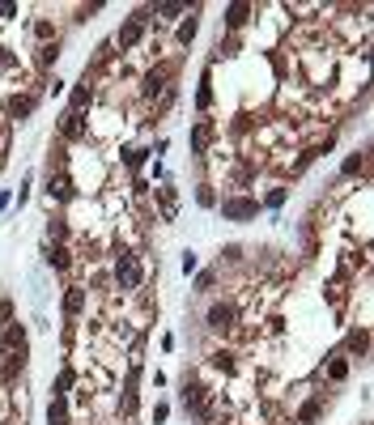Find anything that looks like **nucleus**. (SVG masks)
Segmentation results:
<instances>
[{
    "mask_svg": "<svg viewBox=\"0 0 374 425\" xmlns=\"http://www.w3.org/2000/svg\"><path fill=\"white\" fill-rule=\"evenodd\" d=\"M115 289H124V294H136L141 289V259L128 255V251L115 255Z\"/></svg>",
    "mask_w": 374,
    "mask_h": 425,
    "instance_id": "1",
    "label": "nucleus"
},
{
    "mask_svg": "<svg viewBox=\"0 0 374 425\" xmlns=\"http://www.w3.org/2000/svg\"><path fill=\"white\" fill-rule=\"evenodd\" d=\"M204 328L208 332H234L238 328V310H234V302H213L208 310H204Z\"/></svg>",
    "mask_w": 374,
    "mask_h": 425,
    "instance_id": "2",
    "label": "nucleus"
},
{
    "mask_svg": "<svg viewBox=\"0 0 374 425\" xmlns=\"http://www.w3.org/2000/svg\"><path fill=\"white\" fill-rule=\"evenodd\" d=\"M145 22H149V9H141L132 22H124V26H120V34H115V47H120V51H132V47L145 38Z\"/></svg>",
    "mask_w": 374,
    "mask_h": 425,
    "instance_id": "3",
    "label": "nucleus"
},
{
    "mask_svg": "<svg viewBox=\"0 0 374 425\" xmlns=\"http://www.w3.org/2000/svg\"><path fill=\"white\" fill-rule=\"evenodd\" d=\"M259 212V204L251 200V196H230V200H222V217L226 222H247V217H255Z\"/></svg>",
    "mask_w": 374,
    "mask_h": 425,
    "instance_id": "4",
    "label": "nucleus"
},
{
    "mask_svg": "<svg viewBox=\"0 0 374 425\" xmlns=\"http://www.w3.org/2000/svg\"><path fill=\"white\" fill-rule=\"evenodd\" d=\"M47 196L51 200H60V204H69V200H77V187H73V175L69 171H56L47 179Z\"/></svg>",
    "mask_w": 374,
    "mask_h": 425,
    "instance_id": "5",
    "label": "nucleus"
},
{
    "mask_svg": "<svg viewBox=\"0 0 374 425\" xmlns=\"http://www.w3.org/2000/svg\"><path fill=\"white\" fill-rule=\"evenodd\" d=\"M34 106H38V94H34V89H30V94H13L9 106H5V120H30Z\"/></svg>",
    "mask_w": 374,
    "mask_h": 425,
    "instance_id": "6",
    "label": "nucleus"
},
{
    "mask_svg": "<svg viewBox=\"0 0 374 425\" xmlns=\"http://www.w3.org/2000/svg\"><path fill=\"white\" fill-rule=\"evenodd\" d=\"M153 200H157V212H162V222H175L179 212V192L166 183V187H153Z\"/></svg>",
    "mask_w": 374,
    "mask_h": 425,
    "instance_id": "7",
    "label": "nucleus"
},
{
    "mask_svg": "<svg viewBox=\"0 0 374 425\" xmlns=\"http://www.w3.org/2000/svg\"><path fill=\"white\" fill-rule=\"evenodd\" d=\"M208 366L217 370V375H238V366H243V361H238L234 349H213V353H208Z\"/></svg>",
    "mask_w": 374,
    "mask_h": 425,
    "instance_id": "8",
    "label": "nucleus"
},
{
    "mask_svg": "<svg viewBox=\"0 0 374 425\" xmlns=\"http://www.w3.org/2000/svg\"><path fill=\"white\" fill-rule=\"evenodd\" d=\"M60 141L69 145V141H85V120L77 115V111H64V120H60Z\"/></svg>",
    "mask_w": 374,
    "mask_h": 425,
    "instance_id": "9",
    "label": "nucleus"
},
{
    "mask_svg": "<svg viewBox=\"0 0 374 425\" xmlns=\"http://www.w3.org/2000/svg\"><path fill=\"white\" fill-rule=\"evenodd\" d=\"M47 264H51L56 273H69V268H73V251H69L64 243H47Z\"/></svg>",
    "mask_w": 374,
    "mask_h": 425,
    "instance_id": "10",
    "label": "nucleus"
},
{
    "mask_svg": "<svg viewBox=\"0 0 374 425\" xmlns=\"http://www.w3.org/2000/svg\"><path fill=\"white\" fill-rule=\"evenodd\" d=\"M22 366H26V353H0V379H5V383H13L17 375H22Z\"/></svg>",
    "mask_w": 374,
    "mask_h": 425,
    "instance_id": "11",
    "label": "nucleus"
},
{
    "mask_svg": "<svg viewBox=\"0 0 374 425\" xmlns=\"http://www.w3.org/2000/svg\"><path fill=\"white\" fill-rule=\"evenodd\" d=\"M73 417H69V396H51V404H47V425H69Z\"/></svg>",
    "mask_w": 374,
    "mask_h": 425,
    "instance_id": "12",
    "label": "nucleus"
},
{
    "mask_svg": "<svg viewBox=\"0 0 374 425\" xmlns=\"http://www.w3.org/2000/svg\"><path fill=\"white\" fill-rule=\"evenodd\" d=\"M85 310V289L81 285H69L64 289V319H77Z\"/></svg>",
    "mask_w": 374,
    "mask_h": 425,
    "instance_id": "13",
    "label": "nucleus"
},
{
    "mask_svg": "<svg viewBox=\"0 0 374 425\" xmlns=\"http://www.w3.org/2000/svg\"><path fill=\"white\" fill-rule=\"evenodd\" d=\"M345 349H349L353 357H366V353H370V328H353V332L345 336Z\"/></svg>",
    "mask_w": 374,
    "mask_h": 425,
    "instance_id": "14",
    "label": "nucleus"
},
{
    "mask_svg": "<svg viewBox=\"0 0 374 425\" xmlns=\"http://www.w3.org/2000/svg\"><path fill=\"white\" fill-rule=\"evenodd\" d=\"M89 106H94V85H89V81H81V85L73 89V98H69V111H77V115H81V111H89Z\"/></svg>",
    "mask_w": 374,
    "mask_h": 425,
    "instance_id": "15",
    "label": "nucleus"
},
{
    "mask_svg": "<svg viewBox=\"0 0 374 425\" xmlns=\"http://www.w3.org/2000/svg\"><path fill=\"white\" fill-rule=\"evenodd\" d=\"M251 13H255L251 5H230V9H226V30H230V34H234V30H243V26L251 22Z\"/></svg>",
    "mask_w": 374,
    "mask_h": 425,
    "instance_id": "16",
    "label": "nucleus"
},
{
    "mask_svg": "<svg viewBox=\"0 0 374 425\" xmlns=\"http://www.w3.org/2000/svg\"><path fill=\"white\" fill-rule=\"evenodd\" d=\"M328 379H332V383H345V379H349V357H345V353H332V357H328Z\"/></svg>",
    "mask_w": 374,
    "mask_h": 425,
    "instance_id": "17",
    "label": "nucleus"
},
{
    "mask_svg": "<svg viewBox=\"0 0 374 425\" xmlns=\"http://www.w3.org/2000/svg\"><path fill=\"white\" fill-rule=\"evenodd\" d=\"M208 141H213V124H208V120H200V124L192 128V149H196V153H204V149H208Z\"/></svg>",
    "mask_w": 374,
    "mask_h": 425,
    "instance_id": "18",
    "label": "nucleus"
},
{
    "mask_svg": "<svg viewBox=\"0 0 374 425\" xmlns=\"http://www.w3.org/2000/svg\"><path fill=\"white\" fill-rule=\"evenodd\" d=\"M319 412H324V396H310V400H306V404L298 408V421H302V425H310V421H315Z\"/></svg>",
    "mask_w": 374,
    "mask_h": 425,
    "instance_id": "19",
    "label": "nucleus"
},
{
    "mask_svg": "<svg viewBox=\"0 0 374 425\" xmlns=\"http://www.w3.org/2000/svg\"><path fill=\"white\" fill-rule=\"evenodd\" d=\"M196 30H200V17H196V9H192V13H187V17H183V22H179V43H183V47H187V43H192V38H196Z\"/></svg>",
    "mask_w": 374,
    "mask_h": 425,
    "instance_id": "20",
    "label": "nucleus"
},
{
    "mask_svg": "<svg viewBox=\"0 0 374 425\" xmlns=\"http://www.w3.org/2000/svg\"><path fill=\"white\" fill-rule=\"evenodd\" d=\"M73 383H77V370H73V366H64V370H60V379H56V391H51V396H69V391H73Z\"/></svg>",
    "mask_w": 374,
    "mask_h": 425,
    "instance_id": "21",
    "label": "nucleus"
},
{
    "mask_svg": "<svg viewBox=\"0 0 374 425\" xmlns=\"http://www.w3.org/2000/svg\"><path fill=\"white\" fill-rule=\"evenodd\" d=\"M196 106H200V111H208V106H213V73H204L200 94H196Z\"/></svg>",
    "mask_w": 374,
    "mask_h": 425,
    "instance_id": "22",
    "label": "nucleus"
},
{
    "mask_svg": "<svg viewBox=\"0 0 374 425\" xmlns=\"http://www.w3.org/2000/svg\"><path fill=\"white\" fill-rule=\"evenodd\" d=\"M47 238H51V243H64V238H69V222H64V217H51V222H47Z\"/></svg>",
    "mask_w": 374,
    "mask_h": 425,
    "instance_id": "23",
    "label": "nucleus"
},
{
    "mask_svg": "<svg viewBox=\"0 0 374 425\" xmlns=\"http://www.w3.org/2000/svg\"><path fill=\"white\" fill-rule=\"evenodd\" d=\"M56 56H60V43H43V47H38V64H43V69L56 64Z\"/></svg>",
    "mask_w": 374,
    "mask_h": 425,
    "instance_id": "24",
    "label": "nucleus"
},
{
    "mask_svg": "<svg viewBox=\"0 0 374 425\" xmlns=\"http://www.w3.org/2000/svg\"><path fill=\"white\" fill-rule=\"evenodd\" d=\"M34 38H38V43H47V38L56 43V26H51L47 17H34Z\"/></svg>",
    "mask_w": 374,
    "mask_h": 425,
    "instance_id": "25",
    "label": "nucleus"
},
{
    "mask_svg": "<svg viewBox=\"0 0 374 425\" xmlns=\"http://www.w3.org/2000/svg\"><path fill=\"white\" fill-rule=\"evenodd\" d=\"M145 157H149V149H128V153H124V162H128V171H141Z\"/></svg>",
    "mask_w": 374,
    "mask_h": 425,
    "instance_id": "26",
    "label": "nucleus"
},
{
    "mask_svg": "<svg viewBox=\"0 0 374 425\" xmlns=\"http://www.w3.org/2000/svg\"><path fill=\"white\" fill-rule=\"evenodd\" d=\"M149 13H162V17L171 22V17H179V13H187V5H153Z\"/></svg>",
    "mask_w": 374,
    "mask_h": 425,
    "instance_id": "27",
    "label": "nucleus"
},
{
    "mask_svg": "<svg viewBox=\"0 0 374 425\" xmlns=\"http://www.w3.org/2000/svg\"><path fill=\"white\" fill-rule=\"evenodd\" d=\"M13 324V306H9V298H0V332H5Z\"/></svg>",
    "mask_w": 374,
    "mask_h": 425,
    "instance_id": "28",
    "label": "nucleus"
},
{
    "mask_svg": "<svg viewBox=\"0 0 374 425\" xmlns=\"http://www.w3.org/2000/svg\"><path fill=\"white\" fill-rule=\"evenodd\" d=\"M213 285H217V273H200V281H196V294H208Z\"/></svg>",
    "mask_w": 374,
    "mask_h": 425,
    "instance_id": "29",
    "label": "nucleus"
},
{
    "mask_svg": "<svg viewBox=\"0 0 374 425\" xmlns=\"http://www.w3.org/2000/svg\"><path fill=\"white\" fill-rule=\"evenodd\" d=\"M222 259H226V264H238V259H243V247H238V243H230V247L222 251Z\"/></svg>",
    "mask_w": 374,
    "mask_h": 425,
    "instance_id": "30",
    "label": "nucleus"
},
{
    "mask_svg": "<svg viewBox=\"0 0 374 425\" xmlns=\"http://www.w3.org/2000/svg\"><path fill=\"white\" fill-rule=\"evenodd\" d=\"M366 166V153H357V157H349V162H345V175H357Z\"/></svg>",
    "mask_w": 374,
    "mask_h": 425,
    "instance_id": "31",
    "label": "nucleus"
},
{
    "mask_svg": "<svg viewBox=\"0 0 374 425\" xmlns=\"http://www.w3.org/2000/svg\"><path fill=\"white\" fill-rule=\"evenodd\" d=\"M17 13V5H13V0H0V22H9Z\"/></svg>",
    "mask_w": 374,
    "mask_h": 425,
    "instance_id": "32",
    "label": "nucleus"
},
{
    "mask_svg": "<svg viewBox=\"0 0 374 425\" xmlns=\"http://www.w3.org/2000/svg\"><path fill=\"white\" fill-rule=\"evenodd\" d=\"M196 200H200V204H204V208H213V204H217V196H213V192H208V187H200V192H196Z\"/></svg>",
    "mask_w": 374,
    "mask_h": 425,
    "instance_id": "33",
    "label": "nucleus"
},
{
    "mask_svg": "<svg viewBox=\"0 0 374 425\" xmlns=\"http://www.w3.org/2000/svg\"><path fill=\"white\" fill-rule=\"evenodd\" d=\"M268 204H273V208L285 204V187H273V192H268Z\"/></svg>",
    "mask_w": 374,
    "mask_h": 425,
    "instance_id": "34",
    "label": "nucleus"
},
{
    "mask_svg": "<svg viewBox=\"0 0 374 425\" xmlns=\"http://www.w3.org/2000/svg\"><path fill=\"white\" fill-rule=\"evenodd\" d=\"M0 69H13V56H9L5 47H0Z\"/></svg>",
    "mask_w": 374,
    "mask_h": 425,
    "instance_id": "35",
    "label": "nucleus"
},
{
    "mask_svg": "<svg viewBox=\"0 0 374 425\" xmlns=\"http://www.w3.org/2000/svg\"><path fill=\"white\" fill-rule=\"evenodd\" d=\"M5 136H9V120L0 115V145H5Z\"/></svg>",
    "mask_w": 374,
    "mask_h": 425,
    "instance_id": "36",
    "label": "nucleus"
},
{
    "mask_svg": "<svg viewBox=\"0 0 374 425\" xmlns=\"http://www.w3.org/2000/svg\"><path fill=\"white\" fill-rule=\"evenodd\" d=\"M9 200H13L9 192H0V212H5V208H9Z\"/></svg>",
    "mask_w": 374,
    "mask_h": 425,
    "instance_id": "37",
    "label": "nucleus"
},
{
    "mask_svg": "<svg viewBox=\"0 0 374 425\" xmlns=\"http://www.w3.org/2000/svg\"><path fill=\"white\" fill-rule=\"evenodd\" d=\"M5 425H22V417H17V421H5Z\"/></svg>",
    "mask_w": 374,
    "mask_h": 425,
    "instance_id": "38",
    "label": "nucleus"
}]
</instances>
